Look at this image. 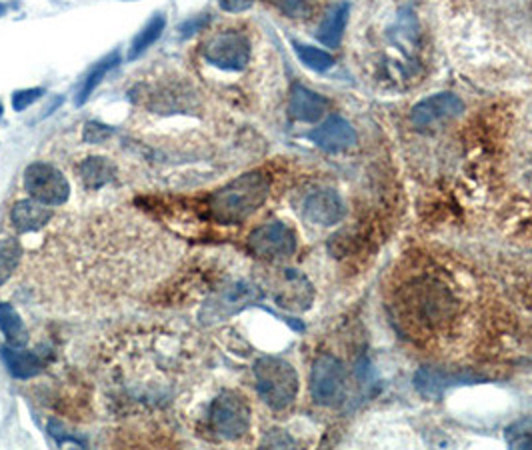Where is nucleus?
Here are the masks:
<instances>
[{"instance_id":"nucleus-1","label":"nucleus","mask_w":532,"mask_h":450,"mask_svg":"<svg viewBox=\"0 0 532 450\" xmlns=\"http://www.w3.org/2000/svg\"><path fill=\"white\" fill-rule=\"evenodd\" d=\"M56 230L22 272L45 308L98 312L140 296L170 274L182 246L143 221H90Z\"/></svg>"},{"instance_id":"nucleus-2","label":"nucleus","mask_w":532,"mask_h":450,"mask_svg":"<svg viewBox=\"0 0 532 450\" xmlns=\"http://www.w3.org/2000/svg\"><path fill=\"white\" fill-rule=\"evenodd\" d=\"M270 193L262 172H246L209 196V212L219 224H240L259 211Z\"/></svg>"},{"instance_id":"nucleus-3","label":"nucleus","mask_w":532,"mask_h":450,"mask_svg":"<svg viewBox=\"0 0 532 450\" xmlns=\"http://www.w3.org/2000/svg\"><path fill=\"white\" fill-rule=\"evenodd\" d=\"M256 393L272 411H285L298 395V374L295 366L277 356H262L254 362Z\"/></svg>"},{"instance_id":"nucleus-4","label":"nucleus","mask_w":532,"mask_h":450,"mask_svg":"<svg viewBox=\"0 0 532 450\" xmlns=\"http://www.w3.org/2000/svg\"><path fill=\"white\" fill-rule=\"evenodd\" d=\"M209 427L220 440H240L251 430V406L237 390H224L209 408Z\"/></svg>"},{"instance_id":"nucleus-5","label":"nucleus","mask_w":532,"mask_h":450,"mask_svg":"<svg viewBox=\"0 0 532 450\" xmlns=\"http://www.w3.org/2000/svg\"><path fill=\"white\" fill-rule=\"evenodd\" d=\"M206 64L224 72H240L251 62V40L238 30H220L203 45Z\"/></svg>"},{"instance_id":"nucleus-6","label":"nucleus","mask_w":532,"mask_h":450,"mask_svg":"<svg viewBox=\"0 0 532 450\" xmlns=\"http://www.w3.org/2000/svg\"><path fill=\"white\" fill-rule=\"evenodd\" d=\"M24 188L30 198L46 206H62L71 196V185L64 174L46 162H32L24 171Z\"/></svg>"},{"instance_id":"nucleus-7","label":"nucleus","mask_w":532,"mask_h":450,"mask_svg":"<svg viewBox=\"0 0 532 450\" xmlns=\"http://www.w3.org/2000/svg\"><path fill=\"white\" fill-rule=\"evenodd\" d=\"M311 395L322 406H337L346 396V369L332 354H322L312 364Z\"/></svg>"},{"instance_id":"nucleus-8","label":"nucleus","mask_w":532,"mask_h":450,"mask_svg":"<svg viewBox=\"0 0 532 450\" xmlns=\"http://www.w3.org/2000/svg\"><path fill=\"white\" fill-rule=\"evenodd\" d=\"M248 248L254 256L264 261H282L295 254L296 235L285 222L272 221L253 230V235L248 237Z\"/></svg>"},{"instance_id":"nucleus-9","label":"nucleus","mask_w":532,"mask_h":450,"mask_svg":"<svg viewBox=\"0 0 532 450\" xmlns=\"http://www.w3.org/2000/svg\"><path fill=\"white\" fill-rule=\"evenodd\" d=\"M464 111L462 100L453 95V93H438L427 96L412 106L411 111V121L417 124V127H432L440 121L454 119Z\"/></svg>"},{"instance_id":"nucleus-10","label":"nucleus","mask_w":532,"mask_h":450,"mask_svg":"<svg viewBox=\"0 0 532 450\" xmlns=\"http://www.w3.org/2000/svg\"><path fill=\"white\" fill-rule=\"evenodd\" d=\"M303 214L306 221L319 227H332L345 216V204L335 190L320 188L304 198Z\"/></svg>"},{"instance_id":"nucleus-11","label":"nucleus","mask_w":532,"mask_h":450,"mask_svg":"<svg viewBox=\"0 0 532 450\" xmlns=\"http://www.w3.org/2000/svg\"><path fill=\"white\" fill-rule=\"evenodd\" d=\"M309 138L327 153H340V150H348L356 145L354 129L351 127V122L340 119V116H328L320 127L311 132Z\"/></svg>"},{"instance_id":"nucleus-12","label":"nucleus","mask_w":532,"mask_h":450,"mask_svg":"<svg viewBox=\"0 0 532 450\" xmlns=\"http://www.w3.org/2000/svg\"><path fill=\"white\" fill-rule=\"evenodd\" d=\"M280 282H277L278 288H274V298L278 300L280 306L296 308L304 311L312 303V287L301 272L296 271H280Z\"/></svg>"},{"instance_id":"nucleus-13","label":"nucleus","mask_w":532,"mask_h":450,"mask_svg":"<svg viewBox=\"0 0 532 450\" xmlns=\"http://www.w3.org/2000/svg\"><path fill=\"white\" fill-rule=\"evenodd\" d=\"M53 212L46 204H40L35 198H24L14 203L11 211V222L16 232L29 235V232L43 230L46 224H51Z\"/></svg>"},{"instance_id":"nucleus-14","label":"nucleus","mask_w":532,"mask_h":450,"mask_svg":"<svg viewBox=\"0 0 532 450\" xmlns=\"http://www.w3.org/2000/svg\"><path fill=\"white\" fill-rule=\"evenodd\" d=\"M290 114L301 122H317L327 112L328 103L319 93L303 85H295L290 90Z\"/></svg>"},{"instance_id":"nucleus-15","label":"nucleus","mask_w":532,"mask_h":450,"mask_svg":"<svg viewBox=\"0 0 532 450\" xmlns=\"http://www.w3.org/2000/svg\"><path fill=\"white\" fill-rule=\"evenodd\" d=\"M259 298L261 293L256 287L248 285V282H237V285L224 288V293L211 303V312H214V319H227Z\"/></svg>"},{"instance_id":"nucleus-16","label":"nucleus","mask_w":532,"mask_h":450,"mask_svg":"<svg viewBox=\"0 0 532 450\" xmlns=\"http://www.w3.org/2000/svg\"><path fill=\"white\" fill-rule=\"evenodd\" d=\"M0 356L14 379H32L46 369L43 358L30 350H22L21 346H3Z\"/></svg>"},{"instance_id":"nucleus-17","label":"nucleus","mask_w":532,"mask_h":450,"mask_svg":"<svg viewBox=\"0 0 532 450\" xmlns=\"http://www.w3.org/2000/svg\"><path fill=\"white\" fill-rule=\"evenodd\" d=\"M79 179L90 190H98L111 185L116 177L114 164L104 156H90L79 164Z\"/></svg>"},{"instance_id":"nucleus-18","label":"nucleus","mask_w":532,"mask_h":450,"mask_svg":"<svg viewBox=\"0 0 532 450\" xmlns=\"http://www.w3.org/2000/svg\"><path fill=\"white\" fill-rule=\"evenodd\" d=\"M348 14H351L348 3H340L330 8L320 22L317 35L322 45H327L328 48H337L340 45V38H343V32L348 22Z\"/></svg>"},{"instance_id":"nucleus-19","label":"nucleus","mask_w":532,"mask_h":450,"mask_svg":"<svg viewBox=\"0 0 532 450\" xmlns=\"http://www.w3.org/2000/svg\"><path fill=\"white\" fill-rule=\"evenodd\" d=\"M24 261V250L19 238L4 237L0 238V288L14 277L19 266Z\"/></svg>"},{"instance_id":"nucleus-20","label":"nucleus","mask_w":532,"mask_h":450,"mask_svg":"<svg viewBox=\"0 0 532 450\" xmlns=\"http://www.w3.org/2000/svg\"><path fill=\"white\" fill-rule=\"evenodd\" d=\"M0 330L11 346H24L29 340V332L21 314L11 304L0 303Z\"/></svg>"},{"instance_id":"nucleus-21","label":"nucleus","mask_w":532,"mask_h":450,"mask_svg":"<svg viewBox=\"0 0 532 450\" xmlns=\"http://www.w3.org/2000/svg\"><path fill=\"white\" fill-rule=\"evenodd\" d=\"M119 64V53H112L108 54L106 58H103L101 62L95 64V69L87 74V79L82 80V85L77 93V104L82 106L90 98V95L95 93V88L101 85V80L106 77L108 72H111L114 66Z\"/></svg>"},{"instance_id":"nucleus-22","label":"nucleus","mask_w":532,"mask_h":450,"mask_svg":"<svg viewBox=\"0 0 532 450\" xmlns=\"http://www.w3.org/2000/svg\"><path fill=\"white\" fill-rule=\"evenodd\" d=\"M164 27H166L164 14H154L153 19L146 22V27L138 32V35L135 37V40H132L129 58H138L140 54L146 53V50L151 48L156 43V40L161 38Z\"/></svg>"},{"instance_id":"nucleus-23","label":"nucleus","mask_w":532,"mask_h":450,"mask_svg":"<svg viewBox=\"0 0 532 450\" xmlns=\"http://www.w3.org/2000/svg\"><path fill=\"white\" fill-rule=\"evenodd\" d=\"M295 50H296L298 58H301V61H303V64H306V66H309V69L317 71V72L328 71L330 66L335 64V58H332L328 53H324V50H320V48L295 43Z\"/></svg>"},{"instance_id":"nucleus-24","label":"nucleus","mask_w":532,"mask_h":450,"mask_svg":"<svg viewBox=\"0 0 532 450\" xmlns=\"http://www.w3.org/2000/svg\"><path fill=\"white\" fill-rule=\"evenodd\" d=\"M272 6H277L282 14L290 16V19H301L311 12L312 0H269Z\"/></svg>"},{"instance_id":"nucleus-25","label":"nucleus","mask_w":532,"mask_h":450,"mask_svg":"<svg viewBox=\"0 0 532 450\" xmlns=\"http://www.w3.org/2000/svg\"><path fill=\"white\" fill-rule=\"evenodd\" d=\"M45 95L43 88H24V90H16L12 95V108L16 112H22L24 108H29L32 103Z\"/></svg>"},{"instance_id":"nucleus-26","label":"nucleus","mask_w":532,"mask_h":450,"mask_svg":"<svg viewBox=\"0 0 532 450\" xmlns=\"http://www.w3.org/2000/svg\"><path fill=\"white\" fill-rule=\"evenodd\" d=\"M509 445L511 446H519V448H532V430L530 429H522V424H517L509 430Z\"/></svg>"},{"instance_id":"nucleus-27","label":"nucleus","mask_w":532,"mask_h":450,"mask_svg":"<svg viewBox=\"0 0 532 450\" xmlns=\"http://www.w3.org/2000/svg\"><path fill=\"white\" fill-rule=\"evenodd\" d=\"M108 135H111V132L106 130V127H101V124L88 122L85 129V140H88V143H103Z\"/></svg>"},{"instance_id":"nucleus-28","label":"nucleus","mask_w":532,"mask_h":450,"mask_svg":"<svg viewBox=\"0 0 532 450\" xmlns=\"http://www.w3.org/2000/svg\"><path fill=\"white\" fill-rule=\"evenodd\" d=\"M219 4L227 12H245L254 4V0H219Z\"/></svg>"},{"instance_id":"nucleus-29","label":"nucleus","mask_w":532,"mask_h":450,"mask_svg":"<svg viewBox=\"0 0 532 450\" xmlns=\"http://www.w3.org/2000/svg\"><path fill=\"white\" fill-rule=\"evenodd\" d=\"M206 22H209V16H195V19H190V21H187L185 24H182L180 32L185 37H190V35H195L196 30H201Z\"/></svg>"},{"instance_id":"nucleus-30","label":"nucleus","mask_w":532,"mask_h":450,"mask_svg":"<svg viewBox=\"0 0 532 450\" xmlns=\"http://www.w3.org/2000/svg\"><path fill=\"white\" fill-rule=\"evenodd\" d=\"M4 12H6V6L3 3H0V16H3Z\"/></svg>"},{"instance_id":"nucleus-31","label":"nucleus","mask_w":532,"mask_h":450,"mask_svg":"<svg viewBox=\"0 0 532 450\" xmlns=\"http://www.w3.org/2000/svg\"><path fill=\"white\" fill-rule=\"evenodd\" d=\"M0 116H3V103H0Z\"/></svg>"}]
</instances>
